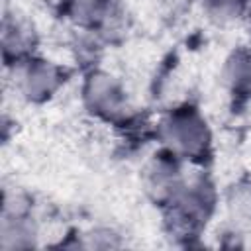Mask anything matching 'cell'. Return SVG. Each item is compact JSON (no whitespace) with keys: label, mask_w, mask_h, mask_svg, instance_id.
Instances as JSON below:
<instances>
[{"label":"cell","mask_w":251,"mask_h":251,"mask_svg":"<svg viewBox=\"0 0 251 251\" xmlns=\"http://www.w3.org/2000/svg\"><path fill=\"white\" fill-rule=\"evenodd\" d=\"M165 135L178 151L186 155L200 153L208 139L202 120L192 112L175 114L165 126Z\"/></svg>","instance_id":"cell-1"},{"label":"cell","mask_w":251,"mask_h":251,"mask_svg":"<svg viewBox=\"0 0 251 251\" xmlns=\"http://www.w3.org/2000/svg\"><path fill=\"white\" fill-rule=\"evenodd\" d=\"M86 96H88L92 108H96L98 112H116V108L120 104L118 86L114 84V80H110V76H104V75L90 78Z\"/></svg>","instance_id":"cell-2"},{"label":"cell","mask_w":251,"mask_h":251,"mask_svg":"<svg viewBox=\"0 0 251 251\" xmlns=\"http://www.w3.org/2000/svg\"><path fill=\"white\" fill-rule=\"evenodd\" d=\"M55 84H57V71L43 61L29 65V69L24 75V88L33 98L47 96L55 88Z\"/></svg>","instance_id":"cell-3"},{"label":"cell","mask_w":251,"mask_h":251,"mask_svg":"<svg viewBox=\"0 0 251 251\" xmlns=\"http://www.w3.org/2000/svg\"><path fill=\"white\" fill-rule=\"evenodd\" d=\"M227 75L235 86H247L251 84V55L239 53L229 61Z\"/></svg>","instance_id":"cell-4"},{"label":"cell","mask_w":251,"mask_h":251,"mask_svg":"<svg viewBox=\"0 0 251 251\" xmlns=\"http://www.w3.org/2000/svg\"><path fill=\"white\" fill-rule=\"evenodd\" d=\"M104 0H71V12L80 22H94L102 16Z\"/></svg>","instance_id":"cell-5"},{"label":"cell","mask_w":251,"mask_h":251,"mask_svg":"<svg viewBox=\"0 0 251 251\" xmlns=\"http://www.w3.org/2000/svg\"><path fill=\"white\" fill-rule=\"evenodd\" d=\"M210 8L222 18H231L239 12V0H210Z\"/></svg>","instance_id":"cell-6"},{"label":"cell","mask_w":251,"mask_h":251,"mask_svg":"<svg viewBox=\"0 0 251 251\" xmlns=\"http://www.w3.org/2000/svg\"><path fill=\"white\" fill-rule=\"evenodd\" d=\"M233 208L237 212H245V214H251V186H245L243 190L237 188L235 194H233V200H231Z\"/></svg>","instance_id":"cell-7"}]
</instances>
